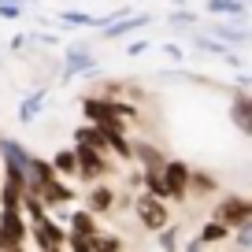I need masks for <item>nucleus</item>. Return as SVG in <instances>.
I'll return each instance as SVG.
<instances>
[{
  "label": "nucleus",
  "instance_id": "f257e3e1",
  "mask_svg": "<svg viewBox=\"0 0 252 252\" xmlns=\"http://www.w3.org/2000/svg\"><path fill=\"white\" fill-rule=\"evenodd\" d=\"M82 111H86V119L93 126H104V130H119V134H123L126 119L115 111L111 100H104V96H86V100H82Z\"/></svg>",
  "mask_w": 252,
  "mask_h": 252
},
{
  "label": "nucleus",
  "instance_id": "f03ea898",
  "mask_svg": "<svg viewBox=\"0 0 252 252\" xmlns=\"http://www.w3.org/2000/svg\"><path fill=\"white\" fill-rule=\"evenodd\" d=\"M134 215L149 230H159L167 222V204H163V197H156V193H137L134 197Z\"/></svg>",
  "mask_w": 252,
  "mask_h": 252
},
{
  "label": "nucleus",
  "instance_id": "7ed1b4c3",
  "mask_svg": "<svg viewBox=\"0 0 252 252\" xmlns=\"http://www.w3.org/2000/svg\"><path fill=\"white\" fill-rule=\"evenodd\" d=\"M74 171L82 174V178H100V174H108L111 167H108V159H104V152H96V149H89V145H82V141H74Z\"/></svg>",
  "mask_w": 252,
  "mask_h": 252
},
{
  "label": "nucleus",
  "instance_id": "20e7f679",
  "mask_svg": "<svg viewBox=\"0 0 252 252\" xmlns=\"http://www.w3.org/2000/svg\"><path fill=\"white\" fill-rule=\"evenodd\" d=\"M163 186H167V200H178L189 193V167L182 159H163Z\"/></svg>",
  "mask_w": 252,
  "mask_h": 252
},
{
  "label": "nucleus",
  "instance_id": "39448f33",
  "mask_svg": "<svg viewBox=\"0 0 252 252\" xmlns=\"http://www.w3.org/2000/svg\"><path fill=\"white\" fill-rule=\"evenodd\" d=\"M215 219L226 222V226L234 230L237 222L252 219V200H245V197H222L219 204H215Z\"/></svg>",
  "mask_w": 252,
  "mask_h": 252
},
{
  "label": "nucleus",
  "instance_id": "423d86ee",
  "mask_svg": "<svg viewBox=\"0 0 252 252\" xmlns=\"http://www.w3.org/2000/svg\"><path fill=\"white\" fill-rule=\"evenodd\" d=\"M0 234H4L8 249H19L26 241V222L19 215V208H0Z\"/></svg>",
  "mask_w": 252,
  "mask_h": 252
},
{
  "label": "nucleus",
  "instance_id": "0eeeda50",
  "mask_svg": "<svg viewBox=\"0 0 252 252\" xmlns=\"http://www.w3.org/2000/svg\"><path fill=\"white\" fill-rule=\"evenodd\" d=\"M26 234H33V241H37V249H63V230L56 226L48 215H41V219H33V226L26 230Z\"/></svg>",
  "mask_w": 252,
  "mask_h": 252
},
{
  "label": "nucleus",
  "instance_id": "6e6552de",
  "mask_svg": "<svg viewBox=\"0 0 252 252\" xmlns=\"http://www.w3.org/2000/svg\"><path fill=\"white\" fill-rule=\"evenodd\" d=\"M230 119L241 134H252V96L245 93V82H237V96H234V108H230Z\"/></svg>",
  "mask_w": 252,
  "mask_h": 252
},
{
  "label": "nucleus",
  "instance_id": "1a4fd4ad",
  "mask_svg": "<svg viewBox=\"0 0 252 252\" xmlns=\"http://www.w3.org/2000/svg\"><path fill=\"white\" fill-rule=\"evenodd\" d=\"M96 67L93 52L89 48H71V52L63 56V78H74V74H89Z\"/></svg>",
  "mask_w": 252,
  "mask_h": 252
},
{
  "label": "nucleus",
  "instance_id": "9d476101",
  "mask_svg": "<svg viewBox=\"0 0 252 252\" xmlns=\"http://www.w3.org/2000/svg\"><path fill=\"white\" fill-rule=\"evenodd\" d=\"M149 23H152L149 15H119V19H111V26H104V37H108V41L126 37V33L141 30V26H149Z\"/></svg>",
  "mask_w": 252,
  "mask_h": 252
},
{
  "label": "nucleus",
  "instance_id": "9b49d317",
  "mask_svg": "<svg viewBox=\"0 0 252 252\" xmlns=\"http://www.w3.org/2000/svg\"><path fill=\"white\" fill-rule=\"evenodd\" d=\"M237 26H226V23H212V33L222 41V45H249V30H245V15L234 19Z\"/></svg>",
  "mask_w": 252,
  "mask_h": 252
},
{
  "label": "nucleus",
  "instance_id": "f8f14e48",
  "mask_svg": "<svg viewBox=\"0 0 252 252\" xmlns=\"http://www.w3.org/2000/svg\"><path fill=\"white\" fill-rule=\"evenodd\" d=\"M33 193H37L45 204H67V200H71V189L63 186L56 174H52V178H45V182H37V189H33Z\"/></svg>",
  "mask_w": 252,
  "mask_h": 252
},
{
  "label": "nucleus",
  "instance_id": "ddd939ff",
  "mask_svg": "<svg viewBox=\"0 0 252 252\" xmlns=\"http://www.w3.org/2000/svg\"><path fill=\"white\" fill-rule=\"evenodd\" d=\"M48 100V89H33L30 96H23V104H19V123H33V119L41 115V108H45Z\"/></svg>",
  "mask_w": 252,
  "mask_h": 252
},
{
  "label": "nucleus",
  "instance_id": "4468645a",
  "mask_svg": "<svg viewBox=\"0 0 252 252\" xmlns=\"http://www.w3.org/2000/svg\"><path fill=\"white\" fill-rule=\"evenodd\" d=\"M226 237H230V226H226V222H219V219H212L204 230H200V237H193V241H189V252H193V249H200V245L226 241Z\"/></svg>",
  "mask_w": 252,
  "mask_h": 252
},
{
  "label": "nucleus",
  "instance_id": "2eb2a0df",
  "mask_svg": "<svg viewBox=\"0 0 252 252\" xmlns=\"http://www.w3.org/2000/svg\"><path fill=\"white\" fill-rule=\"evenodd\" d=\"M111 208H115V193H111L108 186L93 189V193H89V200H86V212H93V215H100V212H111Z\"/></svg>",
  "mask_w": 252,
  "mask_h": 252
},
{
  "label": "nucleus",
  "instance_id": "dca6fc26",
  "mask_svg": "<svg viewBox=\"0 0 252 252\" xmlns=\"http://www.w3.org/2000/svg\"><path fill=\"white\" fill-rule=\"evenodd\" d=\"M130 156H137L145 167H163V152L152 149V145H145V141H134V145H130Z\"/></svg>",
  "mask_w": 252,
  "mask_h": 252
},
{
  "label": "nucleus",
  "instance_id": "f3484780",
  "mask_svg": "<svg viewBox=\"0 0 252 252\" xmlns=\"http://www.w3.org/2000/svg\"><path fill=\"white\" fill-rule=\"evenodd\" d=\"M93 230H96L93 212H74L71 215V237H86V234H93Z\"/></svg>",
  "mask_w": 252,
  "mask_h": 252
},
{
  "label": "nucleus",
  "instance_id": "a211bd4d",
  "mask_svg": "<svg viewBox=\"0 0 252 252\" xmlns=\"http://www.w3.org/2000/svg\"><path fill=\"white\" fill-rule=\"evenodd\" d=\"M212 15H245V0H208Z\"/></svg>",
  "mask_w": 252,
  "mask_h": 252
},
{
  "label": "nucleus",
  "instance_id": "6ab92c4d",
  "mask_svg": "<svg viewBox=\"0 0 252 252\" xmlns=\"http://www.w3.org/2000/svg\"><path fill=\"white\" fill-rule=\"evenodd\" d=\"M52 167H56V174H74V149H63V152H56V159H52Z\"/></svg>",
  "mask_w": 252,
  "mask_h": 252
},
{
  "label": "nucleus",
  "instance_id": "aec40b11",
  "mask_svg": "<svg viewBox=\"0 0 252 252\" xmlns=\"http://www.w3.org/2000/svg\"><path fill=\"white\" fill-rule=\"evenodd\" d=\"M193 45H197L200 52H208V56H226V52H230L219 37H193Z\"/></svg>",
  "mask_w": 252,
  "mask_h": 252
},
{
  "label": "nucleus",
  "instance_id": "412c9836",
  "mask_svg": "<svg viewBox=\"0 0 252 252\" xmlns=\"http://www.w3.org/2000/svg\"><path fill=\"white\" fill-rule=\"evenodd\" d=\"M60 19H63L67 26H100V19L86 15V11H60Z\"/></svg>",
  "mask_w": 252,
  "mask_h": 252
},
{
  "label": "nucleus",
  "instance_id": "4be33fe9",
  "mask_svg": "<svg viewBox=\"0 0 252 252\" xmlns=\"http://www.w3.org/2000/svg\"><path fill=\"white\" fill-rule=\"evenodd\" d=\"M171 23H174V26H193V23H197V15H193L186 4H178V8L171 11Z\"/></svg>",
  "mask_w": 252,
  "mask_h": 252
},
{
  "label": "nucleus",
  "instance_id": "5701e85b",
  "mask_svg": "<svg viewBox=\"0 0 252 252\" xmlns=\"http://www.w3.org/2000/svg\"><path fill=\"white\" fill-rule=\"evenodd\" d=\"M156 245H159V249H174V245H178V230H174V226H167V222H163V226H159V237H156Z\"/></svg>",
  "mask_w": 252,
  "mask_h": 252
},
{
  "label": "nucleus",
  "instance_id": "b1692460",
  "mask_svg": "<svg viewBox=\"0 0 252 252\" xmlns=\"http://www.w3.org/2000/svg\"><path fill=\"white\" fill-rule=\"evenodd\" d=\"M237 245L241 249H252V219H245V222H237Z\"/></svg>",
  "mask_w": 252,
  "mask_h": 252
},
{
  "label": "nucleus",
  "instance_id": "393cba45",
  "mask_svg": "<svg viewBox=\"0 0 252 252\" xmlns=\"http://www.w3.org/2000/svg\"><path fill=\"white\" fill-rule=\"evenodd\" d=\"M0 19H19V0H11V4H0Z\"/></svg>",
  "mask_w": 252,
  "mask_h": 252
},
{
  "label": "nucleus",
  "instance_id": "a878e982",
  "mask_svg": "<svg viewBox=\"0 0 252 252\" xmlns=\"http://www.w3.org/2000/svg\"><path fill=\"white\" fill-rule=\"evenodd\" d=\"M145 48H149V45H145V41H130V48H126V52H130V56H141Z\"/></svg>",
  "mask_w": 252,
  "mask_h": 252
},
{
  "label": "nucleus",
  "instance_id": "bb28decb",
  "mask_svg": "<svg viewBox=\"0 0 252 252\" xmlns=\"http://www.w3.org/2000/svg\"><path fill=\"white\" fill-rule=\"evenodd\" d=\"M163 52H167V56H171V60H174V63H178V60H182V48H178V45H163Z\"/></svg>",
  "mask_w": 252,
  "mask_h": 252
},
{
  "label": "nucleus",
  "instance_id": "cd10ccee",
  "mask_svg": "<svg viewBox=\"0 0 252 252\" xmlns=\"http://www.w3.org/2000/svg\"><path fill=\"white\" fill-rule=\"evenodd\" d=\"M4 249H8V241H4V234H0V252H4Z\"/></svg>",
  "mask_w": 252,
  "mask_h": 252
},
{
  "label": "nucleus",
  "instance_id": "c85d7f7f",
  "mask_svg": "<svg viewBox=\"0 0 252 252\" xmlns=\"http://www.w3.org/2000/svg\"><path fill=\"white\" fill-rule=\"evenodd\" d=\"M174 4H189V0H174Z\"/></svg>",
  "mask_w": 252,
  "mask_h": 252
}]
</instances>
